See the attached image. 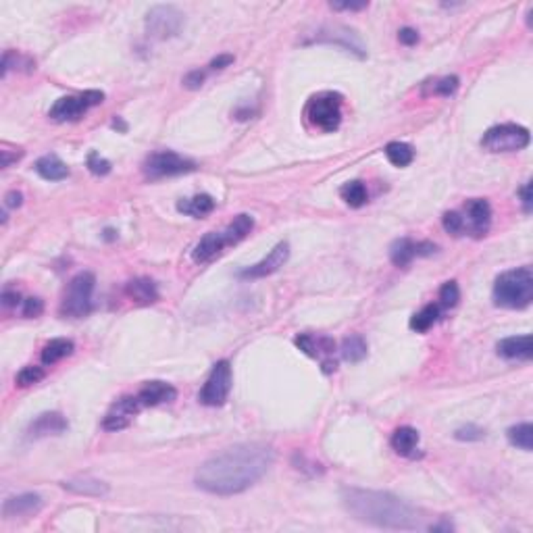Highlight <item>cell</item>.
I'll use <instances>...</instances> for the list:
<instances>
[{
  "mask_svg": "<svg viewBox=\"0 0 533 533\" xmlns=\"http://www.w3.org/2000/svg\"><path fill=\"white\" fill-rule=\"evenodd\" d=\"M273 465V450L259 444H236L205 460L196 471V485L214 496H234L246 492Z\"/></svg>",
  "mask_w": 533,
  "mask_h": 533,
  "instance_id": "obj_1",
  "label": "cell"
},
{
  "mask_svg": "<svg viewBox=\"0 0 533 533\" xmlns=\"http://www.w3.org/2000/svg\"><path fill=\"white\" fill-rule=\"evenodd\" d=\"M346 510L358 521L385 529H417L421 527V514L417 508L406 504L398 496L377 490L346 487L342 492Z\"/></svg>",
  "mask_w": 533,
  "mask_h": 533,
  "instance_id": "obj_2",
  "label": "cell"
},
{
  "mask_svg": "<svg viewBox=\"0 0 533 533\" xmlns=\"http://www.w3.org/2000/svg\"><path fill=\"white\" fill-rule=\"evenodd\" d=\"M533 300V273L529 266H519L498 275L494 284V302L502 309H525Z\"/></svg>",
  "mask_w": 533,
  "mask_h": 533,
  "instance_id": "obj_3",
  "label": "cell"
},
{
  "mask_svg": "<svg viewBox=\"0 0 533 533\" xmlns=\"http://www.w3.org/2000/svg\"><path fill=\"white\" fill-rule=\"evenodd\" d=\"M96 288V277L88 271L78 273L63 296V304H61V315L69 317V319H81L92 311V294Z\"/></svg>",
  "mask_w": 533,
  "mask_h": 533,
  "instance_id": "obj_4",
  "label": "cell"
},
{
  "mask_svg": "<svg viewBox=\"0 0 533 533\" xmlns=\"http://www.w3.org/2000/svg\"><path fill=\"white\" fill-rule=\"evenodd\" d=\"M306 119L321 132L333 133L342 123V96L336 92H323L309 100Z\"/></svg>",
  "mask_w": 533,
  "mask_h": 533,
  "instance_id": "obj_5",
  "label": "cell"
},
{
  "mask_svg": "<svg viewBox=\"0 0 533 533\" xmlns=\"http://www.w3.org/2000/svg\"><path fill=\"white\" fill-rule=\"evenodd\" d=\"M532 142L529 130L517 123L494 125L481 138V146L490 152H517L527 148Z\"/></svg>",
  "mask_w": 533,
  "mask_h": 533,
  "instance_id": "obj_6",
  "label": "cell"
},
{
  "mask_svg": "<svg viewBox=\"0 0 533 533\" xmlns=\"http://www.w3.org/2000/svg\"><path fill=\"white\" fill-rule=\"evenodd\" d=\"M186 24V15L173 4H157L146 15V31L152 40L175 38Z\"/></svg>",
  "mask_w": 533,
  "mask_h": 533,
  "instance_id": "obj_7",
  "label": "cell"
},
{
  "mask_svg": "<svg viewBox=\"0 0 533 533\" xmlns=\"http://www.w3.org/2000/svg\"><path fill=\"white\" fill-rule=\"evenodd\" d=\"M196 162L192 159H186L177 152L171 150H162V152H155L150 155L146 162H144V173L150 180H160V177H173V175H182V173H192L196 171Z\"/></svg>",
  "mask_w": 533,
  "mask_h": 533,
  "instance_id": "obj_8",
  "label": "cell"
},
{
  "mask_svg": "<svg viewBox=\"0 0 533 533\" xmlns=\"http://www.w3.org/2000/svg\"><path fill=\"white\" fill-rule=\"evenodd\" d=\"M294 344L298 350H302L306 356L315 358L321 363L323 373H333L338 369L336 361V342L327 336H313V333H300L294 338Z\"/></svg>",
  "mask_w": 533,
  "mask_h": 533,
  "instance_id": "obj_9",
  "label": "cell"
},
{
  "mask_svg": "<svg viewBox=\"0 0 533 533\" xmlns=\"http://www.w3.org/2000/svg\"><path fill=\"white\" fill-rule=\"evenodd\" d=\"M103 100H105V94L98 90H88L80 96H63L51 108V119H54V121H78L88 113V108L100 105Z\"/></svg>",
  "mask_w": 533,
  "mask_h": 533,
  "instance_id": "obj_10",
  "label": "cell"
},
{
  "mask_svg": "<svg viewBox=\"0 0 533 533\" xmlns=\"http://www.w3.org/2000/svg\"><path fill=\"white\" fill-rule=\"evenodd\" d=\"M232 392V365L227 361H219L202 385L198 400L205 406H223Z\"/></svg>",
  "mask_w": 533,
  "mask_h": 533,
  "instance_id": "obj_11",
  "label": "cell"
},
{
  "mask_svg": "<svg viewBox=\"0 0 533 533\" xmlns=\"http://www.w3.org/2000/svg\"><path fill=\"white\" fill-rule=\"evenodd\" d=\"M288 259H290V244L288 242H279L269 252V257H265L261 263L240 271V279H261V277H266V275H273V273H277L281 266L288 263Z\"/></svg>",
  "mask_w": 533,
  "mask_h": 533,
  "instance_id": "obj_12",
  "label": "cell"
},
{
  "mask_svg": "<svg viewBox=\"0 0 533 533\" xmlns=\"http://www.w3.org/2000/svg\"><path fill=\"white\" fill-rule=\"evenodd\" d=\"M140 408L142 404L138 396H123L108 408V413L103 419V427L107 431H121L132 423L133 417L140 413Z\"/></svg>",
  "mask_w": 533,
  "mask_h": 533,
  "instance_id": "obj_13",
  "label": "cell"
},
{
  "mask_svg": "<svg viewBox=\"0 0 533 533\" xmlns=\"http://www.w3.org/2000/svg\"><path fill=\"white\" fill-rule=\"evenodd\" d=\"M467 219H465V234H471L475 238H481L487 234L490 229V223H492V207L487 200L483 198H475V200H469L467 207Z\"/></svg>",
  "mask_w": 533,
  "mask_h": 533,
  "instance_id": "obj_14",
  "label": "cell"
},
{
  "mask_svg": "<svg viewBox=\"0 0 533 533\" xmlns=\"http://www.w3.org/2000/svg\"><path fill=\"white\" fill-rule=\"evenodd\" d=\"M317 42H325V44H333V46H340L344 48L346 53L356 54L358 58H365V48H363V42L358 40V36L348 29V27H325L317 33Z\"/></svg>",
  "mask_w": 533,
  "mask_h": 533,
  "instance_id": "obj_15",
  "label": "cell"
},
{
  "mask_svg": "<svg viewBox=\"0 0 533 533\" xmlns=\"http://www.w3.org/2000/svg\"><path fill=\"white\" fill-rule=\"evenodd\" d=\"M67 419L61 413H42L40 417H36L29 427H27V440H40V438H48V435H61L63 431H67Z\"/></svg>",
  "mask_w": 533,
  "mask_h": 533,
  "instance_id": "obj_16",
  "label": "cell"
},
{
  "mask_svg": "<svg viewBox=\"0 0 533 533\" xmlns=\"http://www.w3.org/2000/svg\"><path fill=\"white\" fill-rule=\"evenodd\" d=\"M227 246V240L223 236V232H209L202 240L198 242L192 250V259L194 263H211L213 259H217Z\"/></svg>",
  "mask_w": 533,
  "mask_h": 533,
  "instance_id": "obj_17",
  "label": "cell"
},
{
  "mask_svg": "<svg viewBox=\"0 0 533 533\" xmlns=\"http://www.w3.org/2000/svg\"><path fill=\"white\" fill-rule=\"evenodd\" d=\"M175 398H177V390L165 381H148L138 394L142 406H159V404L173 402Z\"/></svg>",
  "mask_w": 533,
  "mask_h": 533,
  "instance_id": "obj_18",
  "label": "cell"
},
{
  "mask_svg": "<svg viewBox=\"0 0 533 533\" xmlns=\"http://www.w3.org/2000/svg\"><path fill=\"white\" fill-rule=\"evenodd\" d=\"M498 354L508 361H529L533 356L532 336H512L498 342Z\"/></svg>",
  "mask_w": 533,
  "mask_h": 533,
  "instance_id": "obj_19",
  "label": "cell"
},
{
  "mask_svg": "<svg viewBox=\"0 0 533 533\" xmlns=\"http://www.w3.org/2000/svg\"><path fill=\"white\" fill-rule=\"evenodd\" d=\"M42 508V498L38 494H21V496H13L6 498L2 504V514L6 519L13 517H24V514H33Z\"/></svg>",
  "mask_w": 533,
  "mask_h": 533,
  "instance_id": "obj_20",
  "label": "cell"
},
{
  "mask_svg": "<svg viewBox=\"0 0 533 533\" xmlns=\"http://www.w3.org/2000/svg\"><path fill=\"white\" fill-rule=\"evenodd\" d=\"M63 487L69 490V492H73V494H78V496H92V498H103V496H107L108 492H110L105 481L94 480V477H88V475L63 481Z\"/></svg>",
  "mask_w": 533,
  "mask_h": 533,
  "instance_id": "obj_21",
  "label": "cell"
},
{
  "mask_svg": "<svg viewBox=\"0 0 533 533\" xmlns=\"http://www.w3.org/2000/svg\"><path fill=\"white\" fill-rule=\"evenodd\" d=\"M125 294L138 304H155L159 300L157 284L152 279H148V277H135L132 281H128Z\"/></svg>",
  "mask_w": 533,
  "mask_h": 533,
  "instance_id": "obj_22",
  "label": "cell"
},
{
  "mask_svg": "<svg viewBox=\"0 0 533 533\" xmlns=\"http://www.w3.org/2000/svg\"><path fill=\"white\" fill-rule=\"evenodd\" d=\"M33 169L42 180H48V182H61V180L69 177V167L56 155H46V157L38 159Z\"/></svg>",
  "mask_w": 533,
  "mask_h": 533,
  "instance_id": "obj_23",
  "label": "cell"
},
{
  "mask_svg": "<svg viewBox=\"0 0 533 533\" xmlns=\"http://www.w3.org/2000/svg\"><path fill=\"white\" fill-rule=\"evenodd\" d=\"M419 446V431L413 427H398L392 435V448L400 456H415V450Z\"/></svg>",
  "mask_w": 533,
  "mask_h": 533,
  "instance_id": "obj_24",
  "label": "cell"
},
{
  "mask_svg": "<svg viewBox=\"0 0 533 533\" xmlns=\"http://www.w3.org/2000/svg\"><path fill=\"white\" fill-rule=\"evenodd\" d=\"M214 209V200L213 196L209 194H198L194 198H186V200H180L177 202V211L184 214H190V217H205V214L213 213Z\"/></svg>",
  "mask_w": 533,
  "mask_h": 533,
  "instance_id": "obj_25",
  "label": "cell"
},
{
  "mask_svg": "<svg viewBox=\"0 0 533 533\" xmlns=\"http://www.w3.org/2000/svg\"><path fill=\"white\" fill-rule=\"evenodd\" d=\"M254 227V219L250 214H238L225 229H223V236L227 240V246H236L238 242H242Z\"/></svg>",
  "mask_w": 533,
  "mask_h": 533,
  "instance_id": "obj_26",
  "label": "cell"
},
{
  "mask_svg": "<svg viewBox=\"0 0 533 533\" xmlns=\"http://www.w3.org/2000/svg\"><path fill=\"white\" fill-rule=\"evenodd\" d=\"M73 342L71 340H65V338H54L51 340L46 346L42 348V363L44 365H54L58 363L61 358L65 356H71L73 354Z\"/></svg>",
  "mask_w": 533,
  "mask_h": 533,
  "instance_id": "obj_27",
  "label": "cell"
},
{
  "mask_svg": "<svg viewBox=\"0 0 533 533\" xmlns=\"http://www.w3.org/2000/svg\"><path fill=\"white\" fill-rule=\"evenodd\" d=\"M340 352H342L344 361H348V363H361V361L367 358L369 348H367V342H365L363 336H348L342 342Z\"/></svg>",
  "mask_w": 533,
  "mask_h": 533,
  "instance_id": "obj_28",
  "label": "cell"
},
{
  "mask_svg": "<svg viewBox=\"0 0 533 533\" xmlns=\"http://www.w3.org/2000/svg\"><path fill=\"white\" fill-rule=\"evenodd\" d=\"M383 152L394 167H408L415 160V150L406 142H390Z\"/></svg>",
  "mask_w": 533,
  "mask_h": 533,
  "instance_id": "obj_29",
  "label": "cell"
},
{
  "mask_svg": "<svg viewBox=\"0 0 533 533\" xmlns=\"http://www.w3.org/2000/svg\"><path fill=\"white\" fill-rule=\"evenodd\" d=\"M415 242L408 238H400L390 246V261L396 266H408L415 259Z\"/></svg>",
  "mask_w": 533,
  "mask_h": 533,
  "instance_id": "obj_30",
  "label": "cell"
},
{
  "mask_svg": "<svg viewBox=\"0 0 533 533\" xmlns=\"http://www.w3.org/2000/svg\"><path fill=\"white\" fill-rule=\"evenodd\" d=\"M508 442L525 452L533 450V427L532 423H519V425L510 427L507 431Z\"/></svg>",
  "mask_w": 533,
  "mask_h": 533,
  "instance_id": "obj_31",
  "label": "cell"
},
{
  "mask_svg": "<svg viewBox=\"0 0 533 533\" xmlns=\"http://www.w3.org/2000/svg\"><path fill=\"white\" fill-rule=\"evenodd\" d=\"M440 317V309H438V304H427L423 306L419 313H415L413 317H410V329L413 331H417V333H425L429 327H433V323L438 321Z\"/></svg>",
  "mask_w": 533,
  "mask_h": 533,
  "instance_id": "obj_32",
  "label": "cell"
},
{
  "mask_svg": "<svg viewBox=\"0 0 533 533\" xmlns=\"http://www.w3.org/2000/svg\"><path fill=\"white\" fill-rule=\"evenodd\" d=\"M340 196L344 198L348 207L352 209H361L365 202H367V187L363 182L354 180V182H348L346 186H342L340 190Z\"/></svg>",
  "mask_w": 533,
  "mask_h": 533,
  "instance_id": "obj_33",
  "label": "cell"
},
{
  "mask_svg": "<svg viewBox=\"0 0 533 533\" xmlns=\"http://www.w3.org/2000/svg\"><path fill=\"white\" fill-rule=\"evenodd\" d=\"M44 375L46 373H44L42 367H24V369L17 373V377H15V383H17L19 388H29V385L42 381Z\"/></svg>",
  "mask_w": 533,
  "mask_h": 533,
  "instance_id": "obj_34",
  "label": "cell"
},
{
  "mask_svg": "<svg viewBox=\"0 0 533 533\" xmlns=\"http://www.w3.org/2000/svg\"><path fill=\"white\" fill-rule=\"evenodd\" d=\"M458 300H460V290H458L456 281H446L440 288V302H442V306L452 309V306L458 304Z\"/></svg>",
  "mask_w": 533,
  "mask_h": 533,
  "instance_id": "obj_35",
  "label": "cell"
},
{
  "mask_svg": "<svg viewBox=\"0 0 533 533\" xmlns=\"http://www.w3.org/2000/svg\"><path fill=\"white\" fill-rule=\"evenodd\" d=\"M442 223H444V229L448 234H452V236H462L465 234V217L460 213H456V211H450V213L444 214Z\"/></svg>",
  "mask_w": 533,
  "mask_h": 533,
  "instance_id": "obj_36",
  "label": "cell"
},
{
  "mask_svg": "<svg viewBox=\"0 0 533 533\" xmlns=\"http://www.w3.org/2000/svg\"><path fill=\"white\" fill-rule=\"evenodd\" d=\"M458 86H460V80L456 78V76H448V78H442V80L435 81V86H433V94H438V96H452L454 92L458 90Z\"/></svg>",
  "mask_w": 533,
  "mask_h": 533,
  "instance_id": "obj_37",
  "label": "cell"
},
{
  "mask_svg": "<svg viewBox=\"0 0 533 533\" xmlns=\"http://www.w3.org/2000/svg\"><path fill=\"white\" fill-rule=\"evenodd\" d=\"M454 438L460 440V442H480V440L485 438V431L477 425H462L456 429Z\"/></svg>",
  "mask_w": 533,
  "mask_h": 533,
  "instance_id": "obj_38",
  "label": "cell"
},
{
  "mask_svg": "<svg viewBox=\"0 0 533 533\" xmlns=\"http://www.w3.org/2000/svg\"><path fill=\"white\" fill-rule=\"evenodd\" d=\"M88 169L94 173V175H108L110 173V162H108L105 157H100L98 152H90L88 155Z\"/></svg>",
  "mask_w": 533,
  "mask_h": 533,
  "instance_id": "obj_39",
  "label": "cell"
},
{
  "mask_svg": "<svg viewBox=\"0 0 533 533\" xmlns=\"http://www.w3.org/2000/svg\"><path fill=\"white\" fill-rule=\"evenodd\" d=\"M42 313H44V302L40 298H27L24 302V317H27V319L40 317Z\"/></svg>",
  "mask_w": 533,
  "mask_h": 533,
  "instance_id": "obj_40",
  "label": "cell"
},
{
  "mask_svg": "<svg viewBox=\"0 0 533 533\" xmlns=\"http://www.w3.org/2000/svg\"><path fill=\"white\" fill-rule=\"evenodd\" d=\"M205 80H207V73L200 71V69H196V71H190L186 78H184V86L190 88V90H198Z\"/></svg>",
  "mask_w": 533,
  "mask_h": 533,
  "instance_id": "obj_41",
  "label": "cell"
},
{
  "mask_svg": "<svg viewBox=\"0 0 533 533\" xmlns=\"http://www.w3.org/2000/svg\"><path fill=\"white\" fill-rule=\"evenodd\" d=\"M398 40L400 44H404V46H415L419 42V31L413 29V27H404V29L398 31Z\"/></svg>",
  "mask_w": 533,
  "mask_h": 533,
  "instance_id": "obj_42",
  "label": "cell"
},
{
  "mask_svg": "<svg viewBox=\"0 0 533 533\" xmlns=\"http://www.w3.org/2000/svg\"><path fill=\"white\" fill-rule=\"evenodd\" d=\"M329 6H331L333 11H350V13H354V11L367 9L369 2H329Z\"/></svg>",
  "mask_w": 533,
  "mask_h": 533,
  "instance_id": "obj_43",
  "label": "cell"
},
{
  "mask_svg": "<svg viewBox=\"0 0 533 533\" xmlns=\"http://www.w3.org/2000/svg\"><path fill=\"white\" fill-rule=\"evenodd\" d=\"M21 205H24V194L17 192V190L9 192V194L4 196V207H6V209H19Z\"/></svg>",
  "mask_w": 533,
  "mask_h": 533,
  "instance_id": "obj_44",
  "label": "cell"
},
{
  "mask_svg": "<svg viewBox=\"0 0 533 533\" xmlns=\"http://www.w3.org/2000/svg\"><path fill=\"white\" fill-rule=\"evenodd\" d=\"M519 196H521V205H523V211L529 214L532 213V184L527 182L525 186L519 190Z\"/></svg>",
  "mask_w": 533,
  "mask_h": 533,
  "instance_id": "obj_45",
  "label": "cell"
},
{
  "mask_svg": "<svg viewBox=\"0 0 533 533\" xmlns=\"http://www.w3.org/2000/svg\"><path fill=\"white\" fill-rule=\"evenodd\" d=\"M435 250H438V246L431 244V242H417V244H415V254H417V257H429V254H433Z\"/></svg>",
  "mask_w": 533,
  "mask_h": 533,
  "instance_id": "obj_46",
  "label": "cell"
},
{
  "mask_svg": "<svg viewBox=\"0 0 533 533\" xmlns=\"http://www.w3.org/2000/svg\"><path fill=\"white\" fill-rule=\"evenodd\" d=\"M234 63V56L232 54H219V56H214L213 61H211V69H225V67H229Z\"/></svg>",
  "mask_w": 533,
  "mask_h": 533,
  "instance_id": "obj_47",
  "label": "cell"
},
{
  "mask_svg": "<svg viewBox=\"0 0 533 533\" xmlns=\"http://www.w3.org/2000/svg\"><path fill=\"white\" fill-rule=\"evenodd\" d=\"M0 157H2V167L6 169V167H11V162H15V160H19L24 157V150L21 152H15V155H11L6 148L4 150H0Z\"/></svg>",
  "mask_w": 533,
  "mask_h": 533,
  "instance_id": "obj_48",
  "label": "cell"
},
{
  "mask_svg": "<svg viewBox=\"0 0 533 533\" xmlns=\"http://www.w3.org/2000/svg\"><path fill=\"white\" fill-rule=\"evenodd\" d=\"M2 304H4V306H15V304H19V294L4 290V292H2Z\"/></svg>",
  "mask_w": 533,
  "mask_h": 533,
  "instance_id": "obj_49",
  "label": "cell"
},
{
  "mask_svg": "<svg viewBox=\"0 0 533 533\" xmlns=\"http://www.w3.org/2000/svg\"><path fill=\"white\" fill-rule=\"evenodd\" d=\"M452 523H448V521H442V523H438V525H431V532H452Z\"/></svg>",
  "mask_w": 533,
  "mask_h": 533,
  "instance_id": "obj_50",
  "label": "cell"
},
{
  "mask_svg": "<svg viewBox=\"0 0 533 533\" xmlns=\"http://www.w3.org/2000/svg\"><path fill=\"white\" fill-rule=\"evenodd\" d=\"M115 238H117V232H115V229H105V240L113 242Z\"/></svg>",
  "mask_w": 533,
  "mask_h": 533,
  "instance_id": "obj_51",
  "label": "cell"
}]
</instances>
